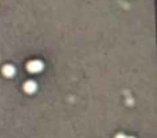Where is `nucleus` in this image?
Listing matches in <instances>:
<instances>
[{
  "mask_svg": "<svg viewBox=\"0 0 157 138\" xmlns=\"http://www.w3.org/2000/svg\"><path fill=\"white\" fill-rule=\"evenodd\" d=\"M128 138H134V137H128Z\"/></svg>",
  "mask_w": 157,
  "mask_h": 138,
  "instance_id": "5",
  "label": "nucleus"
},
{
  "mask_svg": "<svg viewBox=\"0 0 157 138\" xmlns=\"http://www.w3.org/2000/svg\"><path fill=\"white\" fill-rule=\"evenodd\" d=\"M27 70L34 74L41 73V71L43 70V63H42L41 60H32V62H30L27 64Z\"/></svg>",
  "mask_w": 157,
  "mask_h": 138,
  "instance_id": "1",
  "label": "nucleus"
},
{
  "mask_svg": "<svg viewBox=\"0 0 157 138\" xmlns=\"http://www.w3.org/2000/svg\"><path fill=\"white\" fill-rule=\"evenodd\" d=\"M23 88H24L26 93L32 94V93H35V91H36V83L34 82V80H28V82H26V83H24Z\"/></svg>",
  "mask_w": 157,
  "mask_h": 138,
  "instance_id": "2",
  "label": "nucleus"
},
{
  "mask_svg": "<svg viewBox=\"0 0 157 138\" xmlns=\"http://www.w3.org/2000/svg\"><path fill=\"white\" fill-rule=\"evenodd\" d=\"M116 138H126V137H125V136H124V134H118V136H117Z\"/></svg>",
  "mask_w": 157,
  "mask_h": 138,
  "instance_id": "4",
  "label": "nucleus"
},
{
  "mask_svg": "<svg viewBox=\"0 0 157 138\" xmlns=\"http://www.w3.org/2000/svg\"><path fill=\"white\" fill-rule=\"evenodd\" d=\"M3 75L7 76V78H12L15 75V67L11 64H7L3 67Z\"/></svg>",
  "mask_w": 157,
  "mask_h": 138,
  "instance_id": "3",
  "label": "nucleus"
}]
</instances>
